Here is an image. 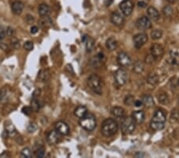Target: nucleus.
I'll use <instances>...</instances> for the list:
<instances>
[{
    "label": "nucleus",
    "mask_w": 179,
    "mask_h": 158,
    "mask_svg": "<svg viewBox=\"0 0 179 158\" xmlns=\"http://www.w3.org/2000/svg\"><path fill=\"white\" fill-rule=\"evenodd\" d=\"M166 120V113L162 109H158L154 113L150 121V127L153 130L160 131L165 127Z\"/></svg>",
    "instance_id": "1"
},
{
    "label": "nucleus",
    "mask_w": 179,
    "mask_h": 158,
    "mask_svg": "<svg viewBox=\"0 0 179 158\" xmlns=\"http://www.w3.org/2000/svg\"><path fill=\"white\" fill-rule=\"evenodd\" d=\"M118 124L114 119L108 118L104 120L101 125V132L105 136H111L116 134L118 131Z\"/></svg>",
    "instance_id": "2"
},
{
    "label": "nucleus",
    "mask_w": 179,
    "mask_h": 158,
    "mask_svg": "<svg viewBox=\"0 0 179 158\" xmlns=\"http://www.w3.org/2000/svg\"><path fill=\"white\" fill-rule=\"evenodd\" d=\"M88 86L89 87V89L94 92L95 93L97 94H101L102 93V81H101V77L97 76V74H93L88 78Z\"/></svg>",
    "instance_id": "3"
},
{
    "label": "nucleus",
    "mask_w": 179,
    "mask_h": 158,
    "mask_svg": "<svg viewBox=\"0 0 179 158\" xmlns=\"http://www.w3.org/2000/svg\"><path fill=\"white\" fill-rule=\"evenodd\" d=\"M80 124L84 129L87 131H93L97 126L96 117L92 113H87L85 117L80 118Z\"/></svg>",
    "instance_id": "4"
},
{
    "label": "nucleus",
    "mask_w": 179,
    "mask_h": 158,
    "mask_svg": "<svg viewBox=\"0 0 179 158\" xmlns=\"http://www.w3.org/2000/svg\"><path fill=\"white\" fill-rule=\"evenodd\" d=\"M136 123L131 117H124L121 121V130L124 134H131L135 129Z\"/></svg>",
    "instance_id": "5"
},
{
    "label": "nucleus",
    "mask_w": 179,
    "mask_h": 158,
    "mask_svg": "<svg viewBox=\"0 0 179 158\" xmlns=\"http://www.w3.org/2000/svg\"><path fill=\"white\" fill-rule=\"evenodd\" d=\"M114 78L116 84L120 86L125 85L128 81V73L123 69H119L114 73Z\"/></svg>",
    "instance_id": "6"
},
{
    "label": "nucleus",
    "mask_w": 179,
    "mask_h": 158,
    "mask_svg": "<svg viewBox=\"0 0 179 158\" xmlns=\"http://www.w3.org/2000/svg\"><path fill=\"white\" fill-rule=\"evenodd\" d=\"M120 8L123 14L129 16L133 11L134 9V3L131 0H123L120 3Z\"/></svg>",
    "instance_id": "7"
},
{
    "label": "nucleus",
    "mask_w": 179,
    "mask_h": 158,
    "mask_svg": "<svg viewBox=\"0 0 179 158\" xmlns=\"http://www.w3.org/2000/svg\"><path fill=\"white\" fill-rule=\"evenodd\" d=\"M117 61L121 67H128L131 64V58L125 52H120L117 57Z\"/></svg>",
    "instance_id": "8"
},
{
    "label": "nucleus",
    "mask_w": 179,
    "mask_h": 158,
    "mask_svg": "<svg viewBox=\"0 0 179 158\" xmlns=\"http://www.w3.org/2000/svg\"><path fill=\"white\" fill-rule=\"evenodd\" d=\"M135 25L136 27L138 28L139 30H146L151 27V22H150V20L148 17L143 16L136 21Z\"/></svg>",
    "instance_id": "9"
},
{
    "label": "nucleus",
    "mask_w": 179,
    "mask_h": 158,
    "mask_svg": "<svg viewBox=\"0 0 179 158\" xmlns=\"http://www.w3.org/2000/svg\"><path fill=\"white\" fill-rule=\"evenodd\" d=\"M133 40H134V45L135 48L140 49L143 45L147 43V41L148 40L147 34H145V33H140V34H136L133 38Z\"/></svg>",
    "instance_id": "10"
},
{
    "label": "nucleus",
    "mask_w": 179,
    "mask_h": 158,
    "mask_svg": "<svg viewBox=\"0 0 179 158\" xmlns=\"http://www.w3.org/2000/svg\"><path fill=\"white\" fill-rule=\"evenodd\" d=\"M55 129L59 132L61 135H63V136H66L70 132V128H69V125L65 122L62 121V120H60V121H57L55 124Z\"/></svg>",
    "instance_id": "11"
},
{
    "label": "nucleus",
    "mask_w": 179,
    "mask_h": 158,
    "mask_svg": "<svg viewBox=\"0 0 179 158\" xmlns=\"http://www.w3.org/2000/svg\"><path fill=\"white\" fill-rule=\"evenodd\" d=\"M150 53H151V54L154 57H155L156 59L159 58V57H162V55H163V47L161 45H159V44H154L150 47Z\"/></svg>",
    "instance_id": "12"
},
{
    "label": "nucleus",
    "mask_w": 179,
    "mask_h": 158,
    "mask_svg": "<svg viewBox=\"0 0 179 158\" xmlns=\"http://www.w3.org/2000/svg\"><path fill=\"white\" fill-rule=\"evenodd\" d=\"M60 133L57 130H52L48 133L47 135V141L49 144H56L59 142L61 136Z\"/></svg>",
    "instance_id": "13"
},
{
    "label": "nucleus",
    "mask_w": 179,
    "mask_h": 158,
    "mask_svg": "<svg viewBox=\"0 0 179 158\" xmlns=\"http://www.w3.org/2000/svg\"><path fill=\"white\" fill-rule=\"evenodd\" d=\"M111 21L116 26H120L124 22V17L123 14L119 11L113 12L111 15Z\"/></svg>",
    "instance_id": "14"
},
{
    "label": "nucleus",
    "mask_w": 179,
    "mask_h": 158,
    "mask_svg": "<svg viewBox=\"0 0 179 158\" xmlns=\"http://www.w3.org/2000/svg\"><path fill=\"white\" fill-rule=\"evenodd\" d=\"M24 9V3L21 1H14L11 4V10L16 15H19L22 13Z\"/></svg>",
    "instance_id": "15"
},
{
    "label": "nucleus",
    "mask_w": 179,
    "mask_h": 158,
    "mask_svg": "<svg viewBox=\"0 0 179 158\" xmlns=\"http://www.w3.org/2000/svg\"><path fill=\"white\" fill-rule=\"evenodd\" d=\"M10 97V90L7 87H2L0 89V103L1 104H6L9 101Z\"/></svg>",
    "instance_id": "16"
},
{
    "label": "nucleus",
    "mask_w": 179,
    "mask_h": 158,
    "mask_svg": "<svg viewBox=\"0 0 179 158\" xmlns=\"http://www.w3.org/2000/svg\"><path fill=\"white\" fill-rule=\"evenodd\" d=\"M131 117L135 121L136 124H141V123L143 122L144 119H145V114H144L143 111H135L132 113Z\"/></svg>",
    "instance_id": "17"
},
{
    "label": "nucleus",
    "mask_w": 179,
    "mask_h": 158,
    "mask_svg": "<svg viewBox=\"0 0 179 158\" xmlns=\"http://www.w3.org/2000/svg\"><path fill=\"white\" fill-rule=\"evenodd\" d=\"M147 15L150 19L153 21H157L159 18V13L158 10L154 6H150L147 9Z\"/></svg>",
    "instance_id": "18"
},
{
    "label": "nucleus",
    "mask_w": 179,
    "mask_h": 158,
    "mask_svg": "<svg viewBox=\"0 0 179 158\" xmlns=\"http://www.w3.org/2000/svg\"><path fill=\"white\" fill-rule=\"evenodd\" d=\"M83 41L85 43V46H86V49L88 52H91L94 48V40L92 38L89 37L88 35H84L82 38Z\"/></svg>",
    "instance_id": "19"
},
{
    "label": "nucleus",
    "mask_w": 179,
    "mask_h": 158,
    "mask_svg": "<svg viewBox=\"0 0 179 158\" xmlns=\"http://www.w3.org/2000/svg\"><path fill=\"white\" fill-rule=\"evenodd\" d=\"M5 130L9 136H14L17 132L14 124L10 120H7L5 122Z\"/></svg>",
    "instance_id": "20"
},
{
    "label": "nucleus",
    "mask_w": 179,
    "mask_h": 158,
    "mask_svg": "<svg viewBox=\"0 0 179 158\" xmlns=\"http://www.w3.org/2000/svg\"><path fill=\"white\" fill-rule=\"evenodd\" d=\"M53 24V21L49 16H43L42 18L40 19L39 25L42 28H49Z\"/></svg>",
    "instance_id": "21"
},
{
    "label": "nucleus",
    "mask_w": 179,
    "mask_h": 158,
    "mask_svg": "<svg viewBox=\"0 0 179 158\" xmlns=\"http://www.w3.org/2000/svg\"><path fill=\"white\" fill-rule=\"evenodd\" d=\"M106 46L109 50L112 51V50H115L117 48L118 42H117V41H116V39L114 37H110V38L107 40Z\"/></svg>",
    "instance_id": "22"
},
{
    "label": "nucleus",
    "mask_w": 179,
    "mask_h": 158,
    "mask_svg": "<svg viewBox=\"0 0 179 158\" xmlns=\"http://www.w3.org/2000/svg\"><path fill=\"white\" fill-rule=\"evenodd\" d=\"M87 113H88V109L85 106H83V105H80L74 110V114L78 118H81V117H85Z\"/></svg>",
    "instance_id": "23"
},
{
    "label": "nucleus",
    "mask_w": 179,
    "mask_h": 158,
    "mask_svg": "<svg viewBox=\"0 0 179 158\" xmlns=\"http://www.w3.org/2000/svg\"><path fill=\"white\" fill-rule=\"evenodd\" d=\"M50 12V8L48 6L47 4L41 3L40 4L39 7H38V13L41 17L43 16H47Z\"/></svg>",
    "instance_id": "24"
},
{
    "label": "nucleus",
    "mask_w": 179,
    "mask_h": 158,
    "mask_svg": "<svg viewBox=\"0 0 179 158\" xmlns=\"http://www.w3.org/2000/svg\"><path fill=\"white\" fill-rule=\"evenodd\" d=\"M112 114L116 117H123L125 114V110L123 109L122 107L116 106L112 108V111H111Z\"/></svg>",
    "instance_id": "25"
},
{
    "label": "nucleus",
    "mask_w": 179,
    "mask_h": 158,
    "mask_svg": "<svg viewBox=\"0 0 179 158\" xmlns=\"http://www.w3.org/2000/svg\"><path fill=\"white\" fill-rule=\"evenodd\" d=\"M142 101L143 103V105L147 107H152L154 104L153 97L150 95H144L142 98Z\"/></svg>",
    "instance_id": "26"
},
{
    "label": "nucleus",
    "mask_w": 179,
    "mask_h": 158,
    "mask_svg": "<svg viewBox=\"0 0 179 158\" xmlns=\"http://www.w3.org/2000/svg\"><path fill=\"white\" fill-rule=\"evenodd\" d=\"M169 61L170 64H173V65H176L179 62V54L177 53V51L175 50H173V51H170L169 53Z\"/></svg>",
    "instance_id": "27"
},
{
    "label": "nucleus",
    "mask_w": 179,
    "mask_h": 158,
    "mask_svg": "<svg viewBox=\"0 0 179 158\" xmlns=\"http://www.w3.org/2000/svg\"><path fill=\"white\" fill-rule=\"evenodd\" d=\"M144 64L143 61H137L135 62L134 66H133V71L135 73H141L144 70Z\"/></svg>",
    "instance_id": "28"
},
{
    "label": "nucleus",
    "mask_w": 179,
    "mask_h": 158,
    "mask_svg": "<svg viewBox=\"0 0 179 158\" xmlns=\"http://www.w3.org/2000/svg\"><path fill=\"white\" fill-rule=\"evenodd\" d=\"M30 107L32 108V110L35 111V112L39 110L40 108L41 107V104L38 98H33V100L31 101V106Z\"/></svg>",
    "instance_id": "29"
},
{
    "label": "nucleus",
    "mask_w": 179,
    "mask_h": 158,
    "mask_svg": "<svg viewBox=\"0 0 179 158\" xmlns=\"http://www.w3.org/2000/svg\"><path fill=\"white\" fill-rule=\"evenodd\" d=\"M158 81H159V78H158V76L156 73H150L149 77H148V82L150 84H151V85H157Z\"/></svg>",
    "instance_id": "30"
},
{
    "label": "nucleus",
    "mask_w": 179,
    "mask_h": 158,
    "mask_svg": "<svg viewBox=\"0 0 179 158\" xmlns=\"http://www.w3.org/2000/svg\"><path fill=\"white\" fill-rule=\"evenodd\" d=\"M158 101L162 105H167L169 101V97L166 93H161L158 96Z\"/></svg>",
    "instance_id": "31"
},
{
    "label": "nucleus",
    "mask_w": 179,
    "mask_h": 158,
    "mask_svg": "<svg viewBox=\"0 0 179 158\" xmlns=\"http://www.w3.org/2000/svg\"><path fill=\"white\" fill-rule=\"evenodd\" d=\"M21 156L26 158L32 157V152L30 150V148H28V147L24 148L22 150V152H21Z\"/></svg>",
    "instance_id": "32"
},
{
    "label": "nucleus",
    "mask_w": 179,
    "mask_h": 158,
    "mask_svg": "<svg viewBox=\"0 0 179 158\" xmlns=\"http://www.w3.org/2000/svg\"><path fill=\"white\" fill-rule=\"evenodd\" d=\"M150 36H151V38L154 40L159 39L162 36V32L160 30H154L153 31H151V33H150Z\"/></svg>",
    "instance_id": "33"
},
{
    "label": "nucleus",
    "mask_w": 179,
    "mask_h": 158,
    "mask_svg": "<svg viewBox=\"0 0 179 158\" xmlns=\"http://www.w3.org/2000/svg\"><path fill=\"white\" fill-rule=\"evenodd\" d=\"M124 103L125 105H128V106H131V105H134L135 103V98L133 96L131 95H128L125 97V100H124Z\"/></svg>",
    "instance_id": "34"
},
{
    "label": "nucleus",
    "mask_w": 179,
    "mask_h": 158,
    "mask_svg": "<svg viewBox=\"0 0 179 158\" xmlns=\"http://www.w3.org/2000/svg\"><path fill=\"white\" fill-rule=\"evenodd\" d=\"M35 154L37 157H41V158L44 157L45 154V148H44L43 147H40V148H38L37 150L35 151Z\"/></svg>",
    "instance_id": "35"
},
{
    "label": "nucleus",
    "mask_w": 179,
    "mask_h": 158,
    "mask_svg": "<svg viewBox=\"0 0 179 158\" xmlns=\"http://www.w3.org/2000/svg\"><path fill=\"white\" fill-rule=\"evenodd\" d=\"M23 47L24 49L28 50V51H30V50H32V49H34V43L30 41H27L24 43Z\"/></svg>",
    "instance_id": "36"
},
{
    "label": "nucleus",
    "mask_w": 179,
    "mask_h": 158,
    "mask_svg": "<svg viewBox=\"0 0 179 158\" xmlns=\"http://www.w3.org/2000/svg\"><path fill=\"white\" fill-rule=\"evenodd\" d=\"M22 112L26 116H29V115L31 114L32 113V108L30 106H25L22 108Z\"/></svg>",
    "instance_id": "37"
},
{
    "label": "nucleus",
    "mask_w": 179,
    "mask_h": 158,
    "mask_svg": "<svg viewBox=\"0 0 179 158\" xmlns=\"http://www.w3.org/2000/svg\"><path fill=\"white\" fill-rule=\"evenodd\" d=\"M163 13L166 16H169L172 14V8L169 6H166L163 9Z\"/></svg>",
    "instance_id": "38"
},
{
    "label": "nucleus",
    "mask_w": 179,
    "mask_h": 158,
    "mask_svg": "<svg viewBox=\"0 0 179 158\" xmlns=\"http://www.w3.org/2000/svg\"><path fill=\"white\" fill-rule=\"evenodd\" d=\"M155 60H156V58L154 57L153 55H152L151 53H150V54H149L148 56H147V57H146V62H147V63H149V64L154 62V61H155Z\"/></svg>",
    "instance_id": "39"
},
{
    "label": "nucleus",
    "mask_w": 179,
    "mask_h": 158,
    "mask_svg": "<svg viewBox=\"0 0 179 158\" xmlns=\"http://www.w3.org/2000/svg\"><path fill=\"white\" fill-rule=\"evenodd\" d=\"M27 129L30 132H34L37 129V126H36V124L34 123H30L29 124V126H28Z\"/></svg>",
    "instance_id": "40"
},
{
    "label": "nucleus",
    "mask_w": 179,
    "mask_h": 158,
    "mask_svg": "<svg viewBox=\"0 0 179 158\" xmlns=\"http://www.w3.org/2000/svg\"><path fill=\"white\" fill-rule=\"evenodd\" d=\"M14 29L12 27H7V29H6V35L9 36V37H12V36L14 35Z\"/></svg>",
    "instance_id": "41"
},
{
    "label": "nucleus",
    "mask_w": 179,
    "mask_h": 158,
    "mask_svg": "<svg viewBox=\"0 0 179 158\" xmlns=\"http://www.w3.org/2000/svg\"><path fill=\"white\" fill-rule=\"evenodd\" d=\"M5 36H6V32L2 28V26H0V41H2L5 38Z\"/></svg>",
    "instance_id": "42"
},
{
    "label": "nucleus",
    "mask_w": 179,
    "mask_h": 158,
    "mask_svg": "<svg viewBox=\"0 0 179 158\" xmlns=\"http://www.w3.org/2000/svg\"><path fill=\"white\" fill-rule=\"evenodd\" d=\"M40 93H41V90L39 89H37L34 91V93H33V95H32V97L33 98H38L39 97Z\"/></svg>",
    "instance_id": "43"
},
{
    "label": "nucleus",
    "mask_w": 179,
    "mask_h": 158,
    "mask_svg": "<svg viewBox=\"0 0 179 158\" xmlns=\"http://www.w3.org/2000/svg\"><path fill=\"white\" fill-rule=\"evenodd\" d=\"M26 22H28V24H32L34 22V17L32 15H30V14H28V15L26 16Z\"/></svg>",
    "instance_id": "44"
},
{
    "label": "nucleus",
    "mask_w": 179,
    "mask_h": 158,
    "mask_svg": "<svg viewBox=\"0 0 179 158\" xmlns=\"http://www.w3.org/2000/svg\"><path fill=\"white\" fill-rule=\"evenodd\" d=\"M37 32H38V28H37V26H32V27L30 28V33H31L32 34H37Z\"/></svg>",
    "instance_id": "45"
},
{
    "label": "nucleus",
    "mask_w": 179,
    "mask_h": 158,
    "mask_svg": "<svg viewBox=\"0 0 179 158\" xmlns=\"http://www.w3.org/2000/svg\"><path fill=\"white\" fill-rule=\"evenodd\" d=\"M135 105L136 107H142L143 105V103L142 101H140V100H138V101H135Z\"/></svg>",
    "instance_id": "46"
},
{
    "label": "nucleus",
    "mask_w": 179,
    "mask_h": 158,
    "mask_svg": "<svg viewBox=\"0 0 179 158\" xmlns=\"http://www.w3.org/2000/svg\"><path fill=\"white\" fill-rule=\"evenodd\" d=\"M138 5H139V6H140V7H145V6H147V3H146L145 2L140 1V2H138Z\"/></svg>",
    "instance_id": "47"
},
{
    "label": "nucleus",
    "mask_w": 179,
    "mask_h": 158,
    "mask_svg": "<svg viewBox=\"0 0 179 158\" xmlns=\"http://www.w3.org/2000/svg\"><path fill=\"white\" fill-rule=\"evenodd\" d=\"M112 0H106V5L107 6H110L111 3H112Z\"/></svg>",
    "instance_id": "48"
},
{
    "label": "nucleus",
    "mask_w": 179,
    "mask_h": 158,
    "mask_svg": "<svg viewBox=\"0 0 179 158\" xmlns=\"http://www.w3.org/2000/svg\"><path fill=\"white\" fill-rule=\"evenodd\" d=\"M167 1L169 2H175L176 0H167Z\"/></svg>",
    "instance_id": "49"
},
{
    "label": "nucleus",
    "mask_w": 179,
    "mask_h": 158,
    "mask_svg": "<svg viewBox=\"0 0 179 158\" xmlns=\"http://www.w3.org/2000/svg\"><path fill=\"white\" fill-rule=\"evenodd\" d=\"M178 101H179V98H178Z\"/></svg>",
    "instance_id": "50"
},
{
    "label": "nucleus",
    "mask_w": 179,
    "mask_h": 158,
    "mask_svg": "<svg viewBox=\"0 0 179 158\" xmlns=\"http://www.w3.org/2000/svg\"><path fill=\"white\" fill-rule=\"evenodd\" d=\"M178 83H179V80H178Z\"/></svg>",
    "instance_id": "51"
}]
</instances>
